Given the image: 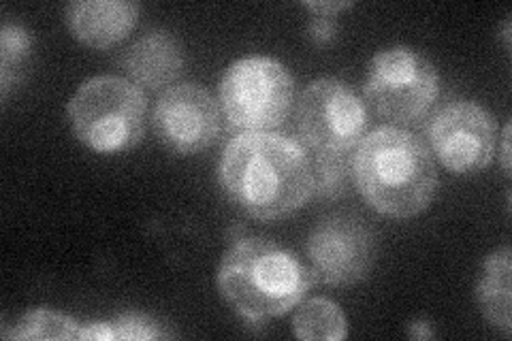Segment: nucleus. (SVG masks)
Returning <instances> with one entry per match:
<instances>
[{
  "label": "nucleus",
  "mask_w": 512,
  "mask_h": 341,
  "mask_svg": "<svg viewBox=\"0 0 512 341\" xmlns=\"http://www.w3.org/2000/svg\"><path fill=\"white\" fill-rule=\"evenodd\" d=\"M220 186L256 220L295 214L314 194V169L301 145L274 133L237 135L222 154Z\"/></svg>",
  "instance_id": "f257e3e1"
},
{
  "label": "nucleus",
  "mask_w": 512,
  "mask_h": 341,
  "mask_svg": "<svg viewBox=\"0 0 512 341\" xmlns=\"http://www.w3.org/2000/svg\"><path fill=\"white\" fill-rule=\"evenodd\" d=\"M350 162L361 197L384 216H419L436 197V162L427 145L402 128H376L361 139Z\"/></svg>",
  "instance_id": "f03ea898"
},
{
  "label": "nucleus",
  "mask_w": 512,
  "mask_h": 341,
  "mask_svg": "<svg viewBox=\"0 0 512 341\" xmlns=\"http://www.w3.org/2000/svg\"><path fill=\"white\" fill-rule=\"evenodd\" d=\"M314 280V271L291 250L259 237L237 241L218 267L220 295L250 322L288 314L308 295Z\"/></svg>",
  "instance_id": "7ed1b4c3"
},
{
  "label": "nucleus",
  "mask_w": 512,
  "mask_h": 341,
  "mask_svg": "<svg viewBox=\"0 0 512 341\" xmlns=\"http://www.w3.org/2000/svg\"><path fill=\"white\" fill-rule=\"evenodd\" d=\"M67 111L75 137L101 154L133 150L146 133V96L118 75L88 79L73 94Z\"/></svg>",
  "instance_id": "20e7f679"
},
{
  "label": "nucleus",
  "mask_w": 512,
  "mask_h": 341,
  "mask_svg": "<svg viewBox=\"0 0 512 341\" xmlns=\"http://www.w3.org/2000/svg\"><path fill=\"white\" fill-rule=\"evenodd\" d=\"M293 77L282 62L248 56L220 79V107L233 131L269 133L282 126L293 103Z\"/></svg>",
  "instance_id": "39448f33"
},
{
  "label": "nucleus",
  "mask_w": 512,
  "mask_h": 341,
  "mask_svg": "<svg viewBox=\"0 0 512 341\" xmlns=\"http://www.w3.org/2000/svg\"><path fill=\"white\" fill-rule=\"evenodd\" d=\"M440 79L421 52L395 45L378 52L367 69L365 96L382 118L397 124L419 122L438 99Z\"/></svg>",
  "instance_id": "423d86ee"
},
{
  "label": "nucleus",
  "mask_w": 512,
  "mask_h": 341,
  "mask_svg": "<svg viewBox=\"0 0 512 341\" xmlns=\"http://www.w3.org/2000/svg\"><path fill=\"white\" fill-rule=\"evenodd\" d=\"M299 135L318 154H344L363 139L367 111L344 81L316 79L297 107Z\"/></svg>",
  "instance_id": "0eeeda50"
},
{
  "label": "nucleus",
  "mask_w": 512,
  "mask_h": 341,
  "mask_svg": "<svg viewBox=\"0 0 512 341\" xmlns=\"http://www.w3.org/2000/svg\"><path fill=\"white\" fill-rule=\"evenodd\" d=\"M308 258L318 280L331 286L363 282L376 261V241L361 218L333 214L308 239Z\"/></svg>",
  "instance_id": "6e6552de"
},
{
  "label": "nucleus",
  "mask_w": 512,
  "mask_h": 341,
  "mask_svg": "<svg viewBox=\"0 0 512 341\" xmlns=\"http://www.w3.org/2000/svg\"><path fill=\"white\" fill-rule=\"evenodd\" d=\"M429 141L448 171L474 175L491 165L495 124L485 107L472 101H455L431 120Z\"/></svg>",
  "instance_id": "1a4fd4ad"
},
{
  "label": "nucleus",
  "mask_w": 512,
  "mask_h": 341,
  "mask_svg": "<svg viewBox=\"0 0 512 341\" xmlns=\"http://www.w3.org/2000/svg\"><path fill=\"white\" fill-rule=\"evenodd\" d=\"M154 131L167 150L190 156L210 148L220 133V111L197 84L169 88L154 109Z\"/></svg>",
  "instance_id": "9d476101"
},
{
  "label": "nucleus",
  "mask_w": 512,
  "mask_h": 341,
  "mask_svg": "<svg viewBox=\"0 0 512 341\" xmlns=\"http://www.w3.org/2000/svg\"><path fill=\"white\" fill-rule=\"evenodd\" d=\"M137 18L139 5L128 0H77L67 7L73 37L92 50H109L124 41Z\"/></svg>",
  "instance_id": "9b49d317"
},
{
  "label": "nucleus",
  "mask_w": 512,
  "mask_h": 341,
  "mask_svg": "<svg viewBox=\"0 0 512 341\" xmlns=\"http://www.w3.org/2000/svg\"><path fill=\"white\" fill-rule=\"evenodd\" d=\"M122 64L135 84L160 90L182 71V50L167 30H150L124 52Z\"/></svg>",
  "instance_id": "f8f14e48"
},
{
  "label": "nucleus",
  "mask_w": 512,
  "mask_h": 341,
  "mask_svg": "<svg viewBox=\"0 0 512 341\" xmlns=\"http://www.w3.org/2000/svg\"><path fill=\"white\" fill-rule=\"evenodd\" d=\"M510 248H500L487 256L483 278L476 286V299L489 324L506 337L512 333L510 320Z\"/></svg>",
  "instance_id": "ddd939ff"
},
{
  "label": "nucleus",
  "mask_w": 512,
  "mask_h": 341,
  "mask_svg": "<svg viewBox=\"0 0 512 341\" xmlns=\"http://www.w3.org/2000/svg\"><path fill=\"white\" fill-rule=\"evenodd\" d=\"M295 337L306 341H340L348 337V324L338 305L323 297L303 301L293 318Z\"/></svg>",
  "instance_id": "4468645a"
},
{
  "label": "nucleus",
  "mask_w": 512,
  "mask_h": 341,
  "mask_svg": "<svg viewBox=\"0 0 512 341\" xmlns=\"http://www.w3.org/2000/svg\"><path fill=\"white\" fill-rule=\"evenodd\" d=\"M82 324L71 316H64L52 310H32L15 320V324L3 331L5 339H77Z\"/></svg>",
  "instance_id": "2eb2a0df"
},
{
  "label": "nucleus",
  "mask_w": 512,
  "mask_h": 341,
  "mask_svg": "<svg viewBox=\"0 0 512 341\" xmlns=\"http://www.w3.org/2000/svg\"><path fill=\"white\" fill-rule=\"evenodd\" d=\"M32 37L30 32L18 24H5L0 30V88L3 99H7L9 88L13 84L18 69L30 56Z\"/></svg>",
  "instance_id": "dca6fc26"
},
{
  "label": "nucleus",
  "mask_w": 512,
  "mask_h": 341,
  "mask_svg": "<svg viewBox=\"0 0 512 341\" xmlns=\"http://www.w3.org/2000/svg\"><path fill=\"white\" fill-rule=\"evenodd\" d=\"M314 169V194L335 201L344 197L352 180V162L344 154H318Z\"/></svg>",
  "instance_id": "f3484780"
},
{
  "label": "nucleus",
  "mask_w": 512,
  "mask_h": 341,
  "mask_svg": "<svg viewBox=\"0 0 512 341\" xmlns=\"http://www.w3.org/2000/svg\"><path fill=\"white\" fill-rule=\"evenodd\" d=\"M109 337L111 339H165L171 337L169 331L163 329V324L143 316V314H122L114 320H109Z\"/></svg>",
  "instance_id": "a211bd4d"
},
{
  "label": "nucleus",
  "mask_w": 512,
  "mask_h": 341,
  "mask_svg": "<svg viewBox=\"0 0 512 341\" xmlns=\"http://www.w3.org/2000/svg\"><path fill=\"white\" fill-rule=\"evenodd\" d=\"M310 37L316 41V43H327L333 39L335 35V24L331 18H316L312 24H310Z\"/></svg>",
  "instance_id": "6ab92c4d"
},
{
  "label": "nucleus",
  "mask_w": 512,
  "mask_h": 341,
  "mask_svg": "<svg viewBox=\"0 0 512 341\" xmlns=\"http://www.w3.org/2000/svg\"><path fill=\"white\" fill-rule=\"evenodd\" d=\"M303 7L316 13V18H333L338 11L352 7V3H303Z\"/></svg>",
  "instance_id": "aec40b11"
},
{
  "label": "nucleus",
  "mask_w": 512,
  "mask_h": 341,
  "mask_svg": "<svg viewBox=\"0 0 512 341\" xmlns=\"http://www.w3.org/2000/svg\"><path fill=\"white\" fill-rule=\"evenodd\" d=\"M408 333H410V337H414V339H429V337H434V331H431V324H429L427 320H416V322H412Z\"/></svg>",
  "instance_id": "412c9836"
},
{
  "label": "nucleus",
  "mask_w": 512,
  "mask_h": 341,
  "mask_svg": "<svg viewBox=\"0 0 512 341\" xmlns=\"http://www.w3.org/2000/svg\"><path fill=\"white\" fill-rule=\"evenodd\" d=\"M502 169L506 175H510V124L504 126V135H502Z\"/></svg>",
  "instance_id": "4be33fe9"
}]
</instances>
